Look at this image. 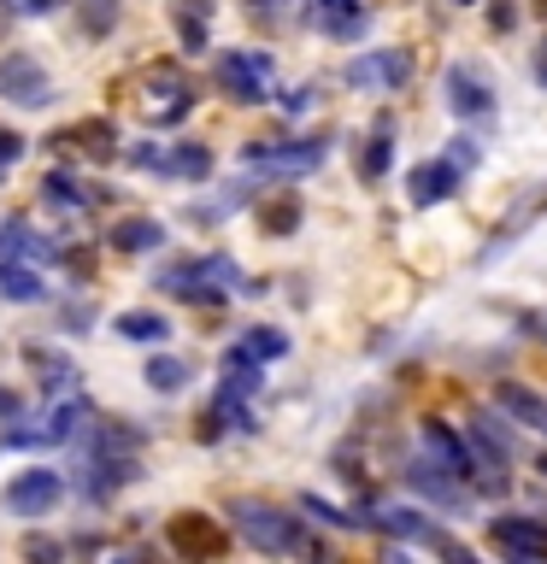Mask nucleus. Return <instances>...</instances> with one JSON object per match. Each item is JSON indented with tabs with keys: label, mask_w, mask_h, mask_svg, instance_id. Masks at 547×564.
<instances>
[{
	"label": "nucleus",
	"mask_w": 547,
	"mask_h": 564,
	"mask_svg": "<svg viewBox=\"0 0 547 564\" xmlns=\"http://www.w3.org/2000/svg\"><path fill=\"white\" fill-rule=\"evenodd\" d=\"M229 529L265 558H300V546H307V535H312L307 518H294V511H282L271 500H254V494L229 500Z\"/></svg>",
	"instance_id": "obj_1"
},
{
	"label": "nucleus",
	"mask_w": 547,
	"mask_h": 564,
	"mask_svg": "<svg viewBox=\"0 0 547 564\" xmlns=\"http://www.w3.org/2000/svg\"><path fill=\"white\" fill-rule=\"evenodd\" d=\"M159 294L189 300V306H224L229 294L242 289V264L229 253H201V259H176L153 276Z\"/></svg>",
	"instance_id": "obj_2"
},
{
	"label": "nucleus",
	"mask_w": 547,
	"mask_h": 564,
	"mask_svg": "<svg viewBox=\"0 0 547 564\" xmlns=\"http://www.w3.org/2000/svg\"><path fill=\"white\" fill-rule=\"evenodd\" d=\"M136 100H141V118H148L153 130H171V123H183L194 112V83L176 65L159 59V65L141 70V95Z\"/></svg>",
	"instance_id": "obj_3"
},
{
	"label": "nucleus",
	"mask_w": 547,
	"mask_h": 564,
	"mask_svg": "<svg viewBox=\"0 0 547 564\" xmlns=\"http://www.w3.org/2000/svg\"><path fill=\"white\" fill-rule=\"evenodd\" d=\"M212 77H218V88L236 106H259V100H271L277 65H271V53H259V47H229V53H218Z\"/></svg>",
	"instance_id": "obj_4"
},
{
	"label": "nucleus",
	"mask_w": 547,
	"mask_h": 564,
	"mask_svg": "<svg viewBox=\"0 0 547 564\" xmlns=\"http://www.w3.org/2000/svg\"><path fill=\"white\" fill-rule=\"evenodd\" d=\"M418 441H423V458H430V465H441L448 476H459L465 488H483V465H476L471 435L459 430V423H448V417H418Z\"/></svg>",
	"instance_id": "obj_5"
},
{
	"label": "nucleus",
	"mask_w": 547,
	"mask_h": 564,
	"mask_svg": "<svg viewBox=\"0 0 547 564\" xmlns=\"http://www.w3.org/2000/svg\"><path fill=\"white\" fill-rule=\"evenodd\" d=\"M165 546L183 564H218L229 553V529L212 518V511H176L165 523Z\"/></svg>",
	"instance_id": "obj_6"
},
{
	"label": "nucleus",
	"mask_w": 547,
	"mask_h": 564,
	"mask_svg": "<svg viewBox=\"0 0 547 564\" xmlns=\"http://www.w3.org/2000/svg\"><path fill=\"white\" fill-rule=\"evenodd\" d=\"M441 100H448V112L459 123H494V112H501L494 83L476 65H465V59H453L448 70H441Z\"/></svg>",
	"instance_id": "obj_7"
},
{
	"label": "nucleus",
	"mask_w": 547,
	"mask_h": 564,
	"mask_svg": "<svg viewBox=\"0 0 547 564\" xmlns=\"http://www.w3.org/2000/svg\"><path fill=\"white\" fill-rule=\"evenodd\" d=\"M541 218H547V183L524 188L518 200L506 206V218L489 229V241H483V247H476V271H483V264H494L501 253H512V247H518V241H524V236H529V229H536Z\"/></svg>",
	"instance_id": "obj_8"
},
{
	"label": "nucleus",
	"mask_w": 547,
	"mask_h": 564,
	"mask_svg": "<svg viewBox=\"0 0 547 564\" xmlns=\"http://www.w3.org/2000/svg\"><path fill=\"white\" fill-rule=\"evenodd\" d=\"M347 88H360V95H400L406 83H412V53L400 47H365L360 59H347Z\"/></svg>",
	"instance_id": "obj_9"
},
{
	"label": "nucleus",
	"mask_w": 547,
	"mask_h": 564,
	"mask_svg": "<svg viewBox=\"0 0 547 564\" xmlns=\"http://www.w3.org/2000/svg\"><path fill=\"white\" fill-rule=\"evenodd\" d=\"M324 153H330V141L307 135V141H247L242 159L265 176H307V171L324 165Z\"/></svg>",
	"instance_id": "obj_10"
},
{
	"label": "nucleus",
	"mask_w": 547,
	"mask_h": 564,
	"mask_svg": "<svg viewBox=\"0 0 547 564\" xmlns=\"http://www.w3.org/2000/svg\"><path fill=\"white\" fill-rule=\"evenodd\" d=\"M65 500V476L60 470H47V465H35V470H18L7 494H0V506L12 511V518H47L53 506Z\"/></svg>",
	"instance_id": "obj_11"
},
{
	"label": "nucleus",
	"mask_w": 547,
	"mask_h": 564,
	"mask_svg": "<svg viewBox=\"0 0 547 564\" xmlns=\"http://www.w3.org/2000/svg\"><path fill=\"white\" fill-rule=\"evenodd\" d=\"M489 405L512 423V430L547 435V394H541V388H529V382H518V377H494V382H489Z\"/></svg>",
	"instance_id": "obj_12"
},
{
	"label": "nucleus",
	"mask_w": 547,
	"mask_h": 564,
	"mask_svg": "<svg viewBox=\"0 0 547 564\" xmlns=\"http://www.w3.org/2000/svg\"><path fill=\"white\" fill-rule=\"evenodd\" d=\"M406 488L412 494H423V500H430L436 511H448V518H465L471 511V488L459 482V476H448L441 465H430V458H406Z\"/></svg>",
	"instance_id": "obj_13"
},
{
	"label": "nucleus",
	"mask_w": 547,
	"mask_h": 564,
	"mask_svg": "<svg viewBox=\"0 0 547 564\" xmlns=\"http://www.w3.org/2000/svg\"><path fill=\"white\" fill-rule=\"evenodd\" d=\"M83 417H88V400H65V405H53L47 417H35L30 430H7L0 435V447H65L71 435L83 430Z\"/></svg>",
	"instance_id": "obj_14"
},
{
	"label": "nucleus",
	"mask_w": 547,
	"mask_h": 564,
	"mask_svg": "<svg viewBox=\"0 0 547 564\" xmlns=\"http://www.w3.org/2000/svg\"><path fill=\"white\" fill-rule=\"evenodd\" d=\"M0 100L24 106V112L47 106L53 100V77L42 70V59H30V53H7V59H0Z\"/></svg>",
	"instance_id": "obj_15"
},
{
	"label": "nucleus",
	"mask_w": 547,
	"mask_h": 564,
	"mask_svg": "<svg viewBox=\"0 0 547 564\" xmlns=\"http://www.w3.org/2000/svg\"><path fill=\"white\" fill-rule=\"evenodd\" d=\"M459 183H465V171H459L448 153H441V159H423V165L406 171V200H412L418 212H430V206H441V200H453Z\"/></svg>",
	"instance_id": "obj_16"
},
{
	"label": "nucleus",
	"mask_w": 547,
	"mask_h": 564,
	"mask_svg": "<svg viewBox=\"0 0 547 564\" xmlns=\"http://www.w3.org/2000/svg\"><path fill=\"white\" fill-rule=\"evenodd\" d=\"M489 541L501 553H547V511H494L489 518Z\"/></svg>",
	"instance_id": "obj_17"
},
{
	"label": "nucleus",
	"mask_w": 547,
	"mask_h": 564,
	"mask_svg": "<svg viewBox=\"0 0 547 564\" xmlns=\"http://www.w3.org/2000/svg\"><path fill=\"white\" fill-rule=\"evenodd\" d=\"M300 12H307V24L318 35H330V42H360L365 24H371L360 0H300Z\"/></svg>",
	"instance_id": "obj_18"
},
{
	"label": "nucleus",
	"mask_w": 547,
	"mask_h": 564,
	"mask_svg": "<svg viewBox=\"0 0 547 564\" xmlns=\"http://www.w3.org/2000/svg\"><path fill=\"white\" fill-rule=\"evenodd\" d=\"M141 476V465L136 458H112V453H88V465H83V494L88 500H112V494L124 488V482H136Z\"/></svg>",
	"instance_id": "obj_19"
},
{
	"label": "nucleus",
	"mask_w": 547,
	"mask_h": 564,
	"mask_svg": "<svg viewBox=\"0 0 547 564\" xmlns=\"http://www.w3.org/2000/svg\"><path fill=\"white\" fill-rule=\"evenodd\" d=\"M0 259L35 264V259H60V247H53L47 236H35L24 218H0Z\"/></svg>",
	"instance_id": "obj_20"
},
{
	"label": "nucleus",
	"mask_w": 547,
	"mask_h": 564,
	"mask_svg": "<svg viewBox=\"0 0 547 564\" xmlns=\"http://www.w3.org/2000/svg\"><path fill=\"white\" fill-rule=\"evenodd\" d=\"M53 141H60V148H71V153H83V159H112V153H118V130H112L106 118L71 123V130H60Z\"/></svg>",
	"instance_id": "obj_21"
},
{
	"label": "nucleus",
	"mask_w": 547,
	"mask_h": 564,
	"mask_svg": "<svg viewBox=\"0 0 547 564\" xmlns=\"http://www.w3.org/2000/svg\"><path fill=\"white\" fill-rule=\"evenodd\" d=\"M0 300H18V306H35L47 300V282L35 264H18V259H0Z\"/></svg>",
	"instance_id": "obj_22"
},
{
	"label": "nucleus",
	"mask_w": 547,
	"mask_h": 564,
	"mask_svg": "<svg viewBox=\"0 0 547 564\" xmlns=\"http://www.w3.org/2000/svg\"><path fill=\"white\" fill-rule=\"evenodd\" d=\"M388 165H395V118L383 112L377 130H371V141H365V153H360V176L365 183H383Z\"/></svg>",
	"instance_id": "obj_23"
},
{
	"label": "nucleus",
	"mask_w": 547,
	"mask_h": 564,
	"mask_svg": "<svg viewBox=\"0 0 547 564\" xmlns=\"http://www.w3.org/2000/svg\"><path fill=\"white\" fill-rule=\"evenodd\" d=\"M159 171L183 176V183H206V176H212V148H206V141H176V148L159 159Z\"/></svg>",
	"instance_id": "obj_24"
},
{
	"label": "nucleus",
	"mask_w": 547,
	"mask_h": 564,
	"mask_svg": "<svg viewBox=\"0 0 547 564\" xmlns=\"http://www.w3.org/2000/svg\"><path fill=\"white\" fill-rule=\"evenodd\" d=\"M259 382H265V365L247 359L242 347H229V352H224V382H218V394L247 400V394H259Z\"/></svg>",
	"instance_id": "obj_25"
},
{
	"label": "nucleus",
	"mask_w": 547,
	"mask_h": 564,
	"mask_svg": "<svg viewBox=\"0 0 547 564\" xmlns=\"http://www.w3.org/2000/svg\"><path fill=\"white\" fill-rule=\"evenodd\" d=\"M112 247L118 253H159V247H165V224L159 218H124L112 229Z\"/></svg>",
	"instance_id": "obj_26"
},
{
	"label": "nucleus",
	"mask_w": 547,
	"mask_h": 564,
	"mask_svg": "<svg viewBox=\"0 0 547 564\" xmlns=\"http://www.w3.org/2000/svg\"><path fill=\"white\" fill-rule=\"evenodd\" d=\"M236 347L247 352V359H259V365H277V359H289V335H282V329H271V324H247Z\"/></svg>",
	"instance_id": "obj_27"
},
{
	"label": "nucleus",
	"mask_w": 547,
	"mask_h": 564,
	"mask_svg": "<svg viewBox=\"0 0 547 564\" xmlns=\"http://www.w3.org/2000/svg\"><path fill=\"white\" fill-rule=\"evenodd\" d=\"M124 341H148V347H159L171 335V317L165 312H118V324H112Z\"/></svg>",
	"instance_id": "obj_28"
},
{
	"label": "nucleus",
	"mask_w": 547,
	"mask_h": 564,
	"mask_svg": "<svg viewBox=\"0 0 547 564\" xmlns=\"http://www.w3.org/2000/svg\"><path fill=\"white\" fill-rule=\"evenodd\" d=\"M42 200L47 206H65V212H83V206H95L100 194L95 188H77V176H65V171H47L42 176Z\"/></svg>",
	"instance_id": "obj_29"
},
{
	"label": "nucleus",
	"mask_w": 547,
	"mask_h": 564,
	"mask_svg": "<svg viewBox=\"0 0 547 564\" xmlns=\"http://www.w3.org/2000/svg\"><path fill=\"white\" fill-rule=\"evenodd\" d=\"M24 359L35 365V382H42V394H53V388H65L71 377H77V370H71V359H65V352H47V347H24Z\"/></svg>",
	"instance_id": "obj_30"
},
{
	"label": "nucleus",
	"mask_w": 547,
	"mask_h": 564,
	"mask_svg": "<svg viewBox=\"0 0 547 564\" xmlns=\"http://www.w3.org/2000/svg\"><path fill=\"white\" fill-rule=\"evenodd\" d=\"M300 511H307L312 523H324V529H371L365 511H342V506H330L324 494H300Z\"/></svg>",
	"instance_id": "obj_31"
},
{
	"label": "nucleus",
	"mask_w": 547,
	"mask_h": 564,
	"mask_svg": "<svg viewBox=\"0 0 547 564\" xmlns=\"http://www.w3.org/2000/svg\"><path fill=\"white\" fill-rule=\"evenodd\" d=\"M259 229H265V236H294V229H300V200H294V194L265 200L259 206Z\"/></svg>",
	"instance_id": "obj_32"
},
{
	"label": "nucleus",
	"mask_w": 547,
	"mask_h": 564,
	"mask_svg": "<svg viewBox=\"0 0 547 564\" xmlns=\"http://www.w3.org/2000/svg\"><path fill=\"white\" fill-rule=\"evenodd\" d=\"M141 377H148L153 394H176V388H189V365H183V359H171V352H153Z\"/></svg>",
	"instance_id": "obj_33"
},
{
	"label": "nucleus",
	"mask_w": 547,
	"mask_h": 564,
	"mask_svg": "<svg viewBox=\"0 0 547 564\" xmlns=\"http://www.w3.org/2000/svg\"><path fill=\"white\" fill-rule=\"evenodd\" d=\"M448 159H453V165L471 176L476 165H483V141H476L471 130H459V135H448Z\"/></svg>",
	"instance_id": "obj_34"
},
{
	"label": "nucleus",
	"mask_w": 547,
	"mask_h": 564,
	"mask_svg": "<svg viewBox=\"0 0 547 564\" xmlns=\"http://www.w3.org/2000/svg\"><path fill=\"white\" fill-rule=\"evenodd\" d=\"M430 553H436L441 564H483V558H476V553H471L465 541H453L448 529H436V535H430Z\"/></svg>",
	"instance_id": "obj_35"
},
{
	"label": "nucleus",
	"mask_w": 547,
	"mask_h": 564,
	"mask_svg": "<svg viewBox=\"0 0 547 564\" xmlns=\"http://www.w3.org/2000/svg\"><path fill=\"white\" fill-rule=\"evenodd\" d=\"M18 553H24V564H65V546L53 541V535H24Z\"/></svg>",
	"instance_id": "obj_36"
},
{
	"label": "nucleus",
	"mask_w": 547,
	"mask_h": 564,
	"mask_svg": "<svg viewBox=\"0 0 547 564\" xmlns=\"http://www.w3.org/2000/svg\"><path fill=\"white\" fill-rule=\"evenodd\" d=\"M489 30L512 35V30H518V7H512V0H494V7H489Z\"/></svg>",
	"instance_id": "obj_37"
},
{
	"label": "nucleus",
	"mask_w": 547,
	"mask_h": 564,
	"mask_svg": "<svg viewBox=\"0 0 547 564\" xmlns=\"http://www.w3.org/2000/svg\"><path fill=\"white\" fill-rule=\"evenodd\" d=\"M24 148H30V141L18 135V130H0V171H12L18 159H24Z\"/></svg>",
	"instance_id": "obj_38"
},
{
	"label": "nucleus",
	"mask_w": 547,
	"mask_h": 564,
	"mask_svg": "<svg viewBox=\"0 0 547 564\" xmlns=\"http://www.w3.org/2000/svg\"><path fill=\"white\" fill-rule=\"evenodd\" d=\"M176 30H183V47H189V53L206 47V18H189V12H183V18H176Z\"/></svg>",
	"instance_id": "obj_39"
},
{
	"label": "nucleus",
	"mask_w": 547,
	"mask_h": 564,
	"mask_svg": "<svg viewBox=\"0 0 547 564\" xmlns=\"http://www.w3.org/2000/svg\"><path fill=\"white\" fill-rule=\"evenodd\" d=\"M300 558H307V564H342V553H335L330 541H318V535H307V546H300Z\"/></svg>",
	"instance_id": "obj_40"
},
{
	"label": "nucleus",
	"mask_w": 547,
	"mask_h": 564,
	"mask_svg": "<svg viewBox=\"0 0 547 564\" xmlns=\"http://www.w3.org/2000/svg\"><path fill=\"white\" fill-rule=\"evenodd\" d=\"M7 7H12L18 18H53V12L65 7V0H7Z\"/></svg>",
	"instance_id": "obj_41"
},
{
	"label": "nucleus",
	"mask_w": 547,
	"mask_h": 564,
	"mask_svg": "<svg viewBox=\"0 0 547 564\" xmlns=\"http://www.w3.org/2000/svg\"><path fill=\"white\" fill-rule=\"evenodd\" d=\"M112 18H118V7H112V0H100V7L83 12V30H112Z\"/></svg>",
	"instance_id": "obj_42"
},
{
	"label": "nucleus",
	"mask_w": 547,
	"mask_h": 564,
	"mask_svg": "<svg viewBox=\"0 0 547 564\" xmlns=\"http://www.w3.org/2000/svg\"><path fill=\"white\" fill-rule=\"evenodd\" d=\"M0 417H7V423H18V417H24V400H18L12 388H0Z\"/></svg>",
	"instance_id": "obj_43"
},
{
	"label": "nucleus",
	"mask_w": 547,
	"mask_h": 564,
	"mask_svg": "<svg viewBox=\"0 0 547 564\" xmlns=\"http://www.w3.org/2000/svg\"><path fill=\"white\" fill-rule=\"evenodd\" d=\"M83 324H88V306H65V329H71V335H88Z\"/></svg>",
	"instance_id": "obj_44"
},
{
	"label": "nucleus",
	"mask_w": 547,
	"mask_h": 564,
	"mask_svg": "<svg viewBox=\"0 0 547 564\" xmlns=\"http://www.w3.org/2000/svg\"><path fill=\"white\" fill-rule=\"evenodd\" d=\"M377 564H418V558L406 553V546H383V553H377Z\"/></svg>",
	"instance_id": "obj_45"
},
{
	"label": "nucleus",
	"mask_w": 547,
	"mask_h": 564,
	"mask_svg": "<svg viewBox=\"0 0 547 564\" xmlns=\"http://www.w3.org/2000/svg\"><path fill=\"white\" fill-rule=\"evenodd\" d=\"M529 70H536V83L547 88V35H541V47H536V65H529Z\"/></svg>",
	"instance_id": "obj_46"
},
{
	"label": "nucleus",
	"mask_w": 547,
	"mask_h": 564,
	"mask_svg": "<svg viewBox=\"0 0 547 564\" xmlns=\"http://www.w3.org/2000/svg\"><path fill=\"white\" fill-rule=\"evenodd\" d=\"M183 12H194V18H212V0H183Z\"/></svg>",
	"instance_id": "obj_47"
},
{
	"label": "nucleus",
	"mask_w": 547,
	"mask_h": 564,
	"mask_svg": "<svg viewBox=\"0 0 547 564\" xmlns=\"http://www.w3.org/2000/svg\"><path fill=\"white\" fill-rule=\"evenodd\" d=\"M506 564H547V553H512Z\"/></svg>",
	"instance_id": "obj_48"
},
{
	"label": "nucleus",
	"mask_w": 547,
	"mask_h": 564,
	"mask_svg": "<svg viewBox=\"0 0 547 564\" xmlns=\"http://www.w3.org/2000/svg\"><path fill=\"white\" fill-rule=\"evenodd\" d=\"M112 564H148V558H141V553H118Z\"/></svg>",
	"instance_id": "obj_49"
},
{
	"label": "nucleus",
	"mask_w": 547,
	"mask_h": 564,
	"mask_svg": "<svg viewBox=\"0 0 547 564\" xmlns=\"http://www.w3.org/2000/svg\"><path fill=\"white\" fill-rule=\"evenodd\" d=\"M536 470H541V482H547V447L536 453Z\"/></svg>",
	"instance_id": "obj_50"
},
{
	"label": "nucleus",
	"mask_w": 547,
	"mask_h": 564,
	"mask_svg": "<svg viewBox=\"0 0 547 564\" xmlns=\"http://www.w3.org/2000/svg\"><path fill=\"white\" fill-rule=\"evenodd\" d=\"M529 7H536V12H541V18H547V0H529Z\"/></svg>",
	"instance_id": "obj_51"
},
{
	"label": "nucleus",
	"mask_w": 547,
	"mask_h": 564,
	"mask_svg": "<svg viewBox=\"0 0 547 564\" xmlns=\"http://www.w3.org/2000/svg\"><path fill=\"white\" fill-rule=\"evenodd\" d=\"M448 7H476V0H448Z\"/></svg>",
	"instance_id": "obj_52"
}]
</instances>
